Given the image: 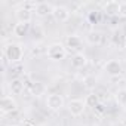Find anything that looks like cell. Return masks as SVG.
Instances as JSON below:
<instances>
[{
	"instance_id": "cell-6",
	"label": "cell",
	"mask_w": 126,
	"mask_h": 126,
	"mask_svg": "<svg viewBox=\"0 0 126 126\" xmlns=\"http://www.w3.org/2000/svg\"><path fill=\"white\" fill-rule=\"evenodd\" d=\"M52 16L55 18V21L58 22H67L71 16V12L68 8L65 6H53V12H52Z\"/></svg>"
},
{
	"instance_id": "cell-21",
	"label": "cell",
	"mask_w": 126,
	"mask_h": 126,
	"mask_svg": "<svg viewBox=\"0 0 126 126\" xmlns=\"http://www.w3.org/2000/svg\"><path fill=\"white\" fill-rule=\"evenodd\" d=\"M22 126H34V125H33V123H30V122H24V125H22Z\"/></svg>"
},
{
	"instance_id": "cell-3",
	"label": "cell",
	"mask_w": 126,
	"mask_h": 126,
	"mask_svg": "<svg viewBox=\"0 0 126 126\" xmlns=\"http://www.w3.org/2000/svg\"><path fill=\"white\" fill-rule=\"evenodd\" d=\"M64 104H65V101H64V98H62V95H59L56 92L49 94L47 98H46V105L52 111H59L62 107H64Z\"/></svg>"
},
{
	"instance_id": "cell-10",
	"label": "cell",
	"mask_w": 126,
	"mask_h": 126,
	"mask_svg": "<svg viewBox=\"0 0 126 126\" xmlns=\"http://www.w3.org/2000/svg\"><path fill=\"white\" fill-rule=\"evenodd\" d=\"M120 5L119 2H116V0H110V2H107L102 8V12L107 14L108 16H117L120 14Z\"/></svg>"
},
{
	"instance_id": "cell-20",
	"label": "cell",
	"mask_w": 126,
	"mask_h": 126,
	"mask_svg": "<svg viewBox=\"0 0 126 126\" xmlns=\"http://www.w3.org/2000/svg\"><path fill=\"white\" fill-rule=\"evenodd\" d=\"M119 16H122V18H126V2L120 5V14H119Z\"/></svg>"
},
{
	"instance_id": "cell-23",
	"label": "cell",
	"mask_w": 126,
	"mask_h": 126,
	"mask_svg": "<svg viewBox=\"0 0 126 126\" xmlns=\"http://www.w3.org/2000/svg\"><path fill=\"white\" fill-rule=\"evenodd\" d=\"M125 37H126V25H125Z\"/></svg>"
},
{
	"instance_id": "cell-17",
	"label": "cell",
	"mask_w": 126,
	"mask_h": 126,
	"mask_svg": "<svg viewBox=\"0 0 126 126\" xmlns=\"http://www.w3.org/2000/svg\"><path fill=\"white\" fill-rule=\"evenodd\" d=\"M85 102H86V107H94V108H96V107L101 104V99H99V96H98L96 92H92V94H89V95L85 98Z\"/></svg>"
},
{
	"instance_id": "cell-14",
	"label": "cell",
	"mask_w": 126,
	"mask_h": 126,
	"mask_svg": "<svg viewBox=\"0 0 126 126\" xmlns=\"http://www.w3.org/2000/svg\"><path fill=\"white\" fill-rule=\"evenodd\" d=\"M24 88H25V85H24V82H22L21 79H14V80H11V83H9L11 94H14V95H21V94L24 92Z\"/></svg>"
},
{
	"instance_id": "cell-11",
	"label": "cell",
	"mask_w": 126,
	"mask_h": 126,
	"mask_svg": "<svg viewBox=\"0 0 126 126\" xmlns=\"http://www.w3.org/2000/svg\"><path fill=\"white\" fill-rule=\"evenodd\" d=\"M88 65V56L83 52H76L71 56V67L74 68H83Z\"/></svg>"
},
{
	"instance_id": "cell-24",
	"label": "cell",
	"mask_w": 126,
	"mask_h": 126,
	"mask_svg": "<svg viewBox=\"0 0 126 126\" xmlns=\"http://www.w3.org/2000/svg\"><path fill=\"white\" fill-rule=\"evenodd\" d=\"M88 126H96V125H88Z\"/></svg>"
},
{
	"instance_id": "cell-16",
	"label": "cell",
	"mask_w": 126,
	"mask_h": 126,
	"mask_svg": "<svg viewBox=\"0 0 126 126\" xmlns=\"http://www.w3.org/2000/svg\"><path fill=\"white\" fill-rule=\"evenodd\" d=\"M67 47L71 50H79L82 47V39L79 36H68L67 37Z\"/></svg>"
},
{
	"instance_id": "cell-1",
	"label": "cell",
	"mask_w": 126,
	"mask_h": 126,
	"mask_svg": "<svg viewBox=\"0 0 126 126\" xmlns=\"http://www.w3.org/2000/svg\"><path fill=\"white\" fill-rule=\"evenodd\" d=\"M3 56L11 62V64H18V62H21L22 58H24V49H22V46L19 43L11 42V43L5 45Z\"/></svg>"
},
{
	"instance_id": "cell-25",
	"label": "cell",
	"mask_w": 126,
	"mask_h": 126,
	"mask_svg": "<svg viewBox=\"0 0 126 126\" xmlns=\"http://www.w3.org/2000/svg\"><path fill=\"white\" fill-rule=\"evenodd\" d=\"M12 126H16V125H12Z\"/></svg>"
},
{
	"instance_id": "cell-2",
	"label": "cell",
	"mask_w": 126,
	"mask_h": 126,
	"mask_svg": "<svg viewBox=\"0 0 126 126\" xmlns=\"http://www.w3.org/2000/svg\"><path fill=\"white\" fill-rule=\"evenodd\" d=\"M46 55L52 61H62L67 56V49L62 43H52L46 49Z\"/></svg>"
},
{
	"instance_id": "cell-18",
	"label": "cell",
	"mask_w": 126,
	"mask_h": 126,
	"mask_svg": "<svg viewBox=\"0 0 126 126\" xmlns=\"http://www.w3.org/2000/svg\"><path fill=\"white\" fill-rule=\"evenodd\" d=\"M114 99H116V102H117L119 105L125 107V105H126V88L117 89L116 94H114Z\"/></svg>"
},
{
	"instance_id": "cell-22",
	"label": "cell",
	"mask_w": 126,
	"mask_h": 126,
	"mask_svg": "<svg viewBox=\"0 0 126 126\" xmlns=\"http://www.w3.org/2000/svg\"><path fill=\"white\" fill-rule=\"evenodd\" d=\"M123 47L126 49V37H123Z\"/></svg>"
},
{
	"instance_id": "cell-5",
	"label": "cell",
	"mask_w": 126,
	"mask_h": 126,
	"mask_svg": "<svg viewBox=\"0 0 126 126\" xmlns=\"http://www.w3.org/2000/svg\"><path fill=\"white\" fill-rule=\"evenodd\" d=\"M0 110H2V114H12L18 110V104L11 95H5L0 102Z\"/></svg>"
},
{
	"instance_id": "cell-19",
	"label": "cell",
	"mask_w": 126,
	"mask_h": 126,
	"mask_svg": "<svg viewBox=\"0 0 126 126\" xmlns=\"http://www.w3.org/2000/svg\"><path fill=\"white\" fill-rule=\"evenodd\" d=\"M89 19H91L92 22H99V21H101V12H98V11L91 12V14H89Z\"/></svg>"
},
{
	"instance_id": "cell-4",
	"label": "cell",
	"mask_w": 126,
	"mask_h": 126,
	"mask_svg": "<svg viewBox=\"0 0 126 126\" xmlns=\"http://www.w3.org/2000/svg\"><path fill=\"white\" fill-rule=\"evenodd\" d=\"M85 108H86V102L85 99H70L68 104H67V110L68 113L73 116V117H79L85 113Z\"/></svg>"
},
{
	"instance_id": "cell-9",
	"label": "cell",
	"mask_w": 126,
	"mask_h": 126,
	"mask_svg": "<svg viewBox=\"0 0 126 126\" xmlns=\"http://www.w3.org/2000/svg\"><path fill=\"white\" fill-rule=\"evenodd\" d=\"M28 91L33 96H42L47 92V86L43 83V82H31L30 86H28Z\"/></svg>"
},
{
	"instance_id": "cell-12",
	"label": "cell",
	"mask_w": 126,
	"mask_h": 126,
	"mask_svg": "<svg viewBox=\"0 0 126 126\" xmlns=\"http://www.w3.org/2000/svg\"><path fill=\"white\" fill-rule=\"evenodd\" d=\"M52 12H53V6H52L50 3H47V2H40V3H37V8H36V15H37V16L43 18V16H47V15L52 14Z\"/></svg>"
},
{
	"instance_id": "cell-7",
	"label": "cell",
	"mask_w": 126,
	"mask_h": 126,
	"mask_svg": "<svg viewBox=\"0 0 126 126\" xmlns=\"http://www.w3.org/2000/svg\"><path fill=\"white\" fill-rule=\"evenodd\" d=\"M105 71H107V74L116 77V76H120L123 73V67H122V64L117 59H110L105 64Z\"/></svg>"
},
{
	"instance_id": "cell-8",
	"label": "cell",
	"mask_w": 126,
	"mask_h": 126,
	"mask_svg": "<svg viewBox=\"0 0 126 126\" xmlns=\"http://www.w3.org/2000/svg\"><path fill=\"white\" fill-rule=\"evenodd\" d=\"M15 18H16L18 22H27V24H30L31 19H33V12L28 11L27 8L21 6V8H18L15 11Z\"/></svg>"
},
{
	"instance_id": "cell-13",
	"label": "cell",
	"mask_w": 126,
	"mask_h": 126,
	"mask_svg": "<svg viewBox=\"0 0 126 126\" xmlns=\"http://www.w3.org/2000/svg\"><path fill=\"white\" fill-rule=\"evenodd\" d=\"M86 42L92 46H98L102 43V33L101 31H96V30H92L86 34Z\"/></svg>"
},
{
	"instance_id": "cell-15",
	"label": "cell",
	"mask_w": 126,
	"mask_h": 126,
	"mask_svg": "<svg viewBox=\"0 0 126 126\" xmlns=\"http://www.w3.org/2000/svg\"><path fill=\"white\" fill-rule=\"evenodd\" d=\"M28 31H30V24H27V22H16L14 25V34L16 37H24V36H27Z\"/></svg>"
}]
</instances>
